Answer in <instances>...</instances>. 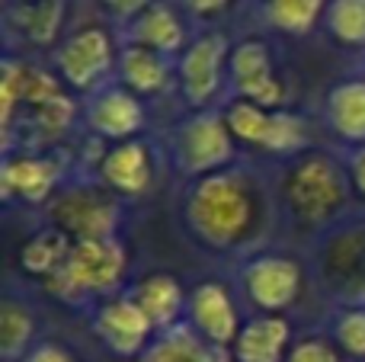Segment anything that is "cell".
I'll return each mask as SVG.
<instances>
[{
    "label": "cell",
    "instance_id": "cell-12",
    "mask_svg": "<svg viewBox=\"0 0 365 362\" xmlns=\"http://www.w3.org/2000/svg\"><path fill=\"white\" fill-rule=\"evenodd\" d=\"M186 324L195 333H202L208 343L227 350V346H234L244 321H240L231 292L221 282H199L186 301Z\"/></svg>",
    "mask_w": 365,
    "mask_h": 362
},
{
    "label": "cell",
    "instance_id": "cell-24",
    "mask_svg": "<svg viewBox=\"0 0 365 362\" xmlns=\"http://www.w3.org/2000/svg\"><path fill=\"white\" fill-rule=\"evenodd\" d=\"M36 337V318L19 301H4L0 308V353L4 362H19L29 353V343Z\"/></svg>",
    "mask_w": 365,
    "mask_h": 362
},
{
    "label": "cell",
    "instance_id": "cell-17",
    "mask_svg": "<svg viewBox=\"0 0 365 362\" xmlns=\"http://www.w3.org/2000/svg\"><path fill=\"white\" fill-rule=\"evenodd\" d=\"M234 356L225 346L208 343L202 333H195L186 321H180L170 331H160L151 340L138 362H231Z\"/></svg>",
    "mask_w": 365,
    "mask_h": 362
},
{
    "label": "cell",
    "instance_id": "cell-10",
    "mask_svg": "<svg viewBox=\"0 0 365 362\" xmlns=\"http://www.w3.org/2000/svg\"><path fill=\"white\" fill-rule=\"evenodd\" d=\"M93 331L115 356H141L158 337L148 314L135 305L132 295L106 299L93 314Z\"/></svg>",
    "mask_w": 365,
    "mask_h": 362
},
{
    "label": "cell",
    "instance_id": "cell-18",
    "mask_svg": "<svg viewBox=\"0 0 365 362\" xmlns=\"http://www.w3.org/2000/svg\"><path fill=\"white\" fill-rule=\"evenodd\" d=\"M115 71H119L122 87H128L138 96L164 93L173 81L170 58L160 55V51H154V48H145V45H135V42H128L125 48L119 51Z\"/></svg>",
    "mask_w": 365,
    "mask_h": 362
},
{
    "label": "cell",
    "instance_id": "cell-9",
    "mask_svg": "<svg viewBox=\"0 0 365 362\" xmlns=\"http://www.w3.org/2000/svg\"><path fill=\"white\" fill-rule=\"evenodd\" d=\"M227 83L234 87L237 100H250L266 109H282L285 103V83L279 81L272 51L263 38H244L231 48Z\"/></svg>",
    "mask_w": 365,
    "mask_h": 362
},
{
    "label": "cell",
    "instance_id": "cell-13",
    "mask_svg": "<svg viewBox=\"0 0 365 362\" xmlns=\"http://www.w3.org/2000/svg\"><path fill=\"white\" fill-rule=\"evenodd\" d=\"M87 125L93 135L109 141H132L145 128L148 113L141 106L138 93L128 87H100L87 103Z\"/></svg>",
    "mask_w": 365,
    "mask_h": 362
},
{
    "label": "cell",
    "instance_id": "cell-25",
    "mask_svg": "<svg viewBox=\"0 0 365 362\" xmlns=\"http://www.w3.org/2000/svg\"><path fill=\"white\" fill-rule=\"evenodd\" d=\"M327 4L330 0H266V16L279 32L308 36L327 13Z\"/></svg>",
    "mask_w": 365,
    "mask_h": 362
},
{
    "label": "cell",
    "instance_id": "cell-32",
    "mask_svg": "<svg viewBox=\"0 0 365 362\" xmlns=\"http://www.w3.org/2000/svg\"><path fill=\"white\" fill-rule=\"evenodd\" d=\"M227 4H231V0H182V6H186L192 16H218L221 10H227Z\"/></svg>",
    "mask_w": 365,
    "mask_h": 362
},
{
    "label": "cell",
    "instance_id": "cell-31",
    "mask_svg": "<svg viewBox=\"0 0 365 362\" xmlns=\"http://www.w3.org/2000/svg\"><path fill=\"white\" fill-rule=\"evenodd\" d=\"M346 170H349V180H353V190L365 199V145H359V148L353 151V157H349Z\"/></svg>",
    "mask_w": 365,
    "mask_h": 362
},
{
    "label": "cell",
    "instance_id": "cell-11",
    "mask_svg": "<svg viewBox=\"0 0 365 362\" xmlns=\"http://www.w3.org/2000/svg\"><path fill=\"white\" fill-rule=\"evenodd\" d=\"M64 160L55 154H6L4 157V173H0V190L4 199H23L29 205H42L55 199V190L61 183Z\"/></svg>",
    "mask_w": 365,
    "mask_h": 362
},
{
    "label": "cell",
    "instance_id": "cell-22",
    "mask_svg": "<svg viewBox=\"0 0 365 362\" xmlns=\"http://www.w3.org/2000/svg\"><path fill=\"white\" fill-rule=\"evenodd\" d=\"M225 119L237 141H244V145H250V148H259V151H269L272 148L279 109L257 106V103H250V100H234L231 106L225 109Z\"/></svg>",
    "mask_w": 365,
    "mask_h": 362
},
{
    "label": "cell",
    "instance_id": "cell-27",
    "mask_svg": "<svg viewBox=\"0 0 365 362\" xmlns=\"http://www.w3.org/2000/svg\"><path fill=\"white\" fill-rule=\"evenodd\" d=\"M334 343L356 359H365V305L343 311L334 321Z\"/></svg>",
    "mask_w": 365,
    "mask_h": 362
},
{
    "label": "cell",
    "instance_id": "cell-7",
    "mask_svg": "<svg viewBox=\"0 0 365 362\" xmlns=\"http://www.w3.org/2000/svg\"><path fill=\"white\" fill-rule=\"evenodd\" d=\"M115 61H119V55H115L113 36L103 26H83V29L71 32L55 55V68L61 81L81 93L100 87L103 77L115 68Z\"/></svg>",
    "mask_w": 365,
    "mask_h": 362
},
{
    "label": "cell",
    "instance_id": "cell-30",
    "mask_svg": "<svg viewBox=\"0 0 365 362\" xmlns=\"http://www.w3.org/2000/svg\"><path fill=\"white\" fill-rule=\"evenodd\" d=\"M103 6H106L113 16H122V19H135L141 16V13L148 10V6H154L158 0H100Z\"/></svg>",
    "mask_w": 365,
    "mask_h": 362
},
{
    "label": "cell",
    "instance_id": "cell-4",
    "mask_svg": "<svg viewBox=\"0 0 365 362\" xmlns=\"http://www.w3.org/2000/svg\"><path fill=\"white\" fill-rule=\"evenodd\" d=\"M234 135L227 128L225 113L218 109H195L173 132V160L186 177H208L227 170L234 164Z\"/></svg>",
    "mask_w": 365,
    "mask_h": 362
},
{
    "label": "cell",
    "instance_id": "cell-21",
    "mask_svg": "<svg viewBox=\"0 0 365 362\" xmlns=\"http://www.w3.org/2000/svg\"><path fill=\"white\" fill-rule=\"evenodd\" d=\"M71 247H74V237L64 234L55 224H48V228L36 231V234L23 244V250H19V267H23V273L36 276V279H51V276L64 267V260L71 257Z\"/></svg>",
    "mask_w": 365,
    "mask_h": 362
},
{
    "label": "cell",
    "instance_id": "cell-28",
    "mask_svg": "<svg viewBox=\"0 0 365 362\" xmlns=\"http://www.w3.org/2000/svg\"><path fill=\"white\" fill-rule=\"evenodd\" d=\"M285 362H343V359H340V350H336L327 337L311 333V337H302L292 343Z\"/></svg>",
    "mask_w": 365,
    "mask_h": 362
},
{
    "label": "cell",
    "instance_id": "cell-20",
    "mask_svg": "<svg viewBox=\"0 0 365 362\" xmlns=\"http://www.w3.org/2000/svg\"><path fill=\"white\" fill-rule=\"evenodd\" d=\"M128 42L154 48L167 58H177L186 51V26L177 13L167 4H154L148 6L141 16L132 19V29H128Z\"/></svg>",
    "mask_w": 365,
    "mask_h": 362
},
{
    "label": "cell",
    "instance_id": "cell-23",
    "mask_svg": "<svg viewBox=\"0 0 365 362\" xmlns=\"http://www.w3.org/2000/svg\"><path fill=\"white\" fill-rule=\"evenodd\" d=\"M13 16L19 23V32L32 45L55 42L64 19V0H32V4H13Z\"/></svg>",
    "mask_w": 365,
    "mask_h": 362
},
{
    "label": "cell",
    "instance_id": "cell-5",
    "mask_svg": "<svg viewBox=\"0 0 365 362\" xmlns=\"http://www.w3.org/2000/svg\"><path fill=\"white\" fill-rule=\"evenodd\" d=\"M51 224L71 234L74 241H103V237H115L122 209L115 202V192L106 186H64L55 199L48 202Z\"/></svg>",
    "mask_w": 365,
    "mask_h": 362
},
{
    "label": "cell",
    "instance_id": "cell-2",
    "mask_svg": "<svg viewBox=\"0 0 365 362\" xmlns=\"http://www.w3.org/2000/svg\"><path fill=\"white\" fill-rule=\"evenodd\" d=\"M349 170L324 151H302L285 157L279 173V205L302 228H324L340 212H346L353 196Z\"/></svg>",
    "mask_w": 365,
    "mask_h": 362
},
{
    "label": "cell",
    "instance_id": "cell-6",
    "mask_svg": "<svg viewBox=\"0 0 365 362\" xmlns=\"http://www.w3.org/2000/svg\"><path fill=\"white\" fill-rule=\"evenodd\" d=\"M244 295L259 314H282L302 295L304 269L298 260L285 254H263L253 257L240 269Z\"/></svg>",
    "mask_w": 365,
    "mask_h": 362
},
{
    "label": "cell",
    "instance_id": "cell-8",
    "mask_svg": "<svg viewBox=\"0 0 365 362\" xmlns=\"http://www.w3.org/2000/svg\"><path fill=\"white\" fill-rule=\"evenodd\" d=\"M227 58H231V48L221 32H205L186 45V51L177 61V81L182 100L192 109H208L215 96L221 93Z\"/></svg>",
    "mask_w": 365,
    "mask_h": 362
},
{
    "label": "cell",
    "instance_id": "cell-26",
    "mask_svg": "<svg viewBox=\"0 0 365 362\" xmlns=\"http://www.w3.org/2000/svg\"><path fill=\"white\" fill-rule=\"evenodd\" d=\"M324 23L343 48H365V0H330Z\"/></svg>",
    "mask_w": 365,
    "mask_h": 362
},
{
    "label": "cell",
    "instance_id": "cell-1",
    "mask_svg": "<svg viewBox=\"0 0 365 362\" xmlns=\"http://www.w3.org/2000/svg\"><path fill=\"white\" fill-rule=\"evenodd\" d=\"M269 218V196L247 170L195 177L186 192V224L205 247L240 250L257 241Z\"/></svg>",
    "mask_w": 365,
    "mask_h": 362
},
{
    "label": "cell",
    "instance_id": "cell-19",
    "mask_svg": "<svg viewBox=\"0 0 365 362\" xmlns=\"http://www.w3.org/2000/svg\"><path fill=\"white\" fill-rule=\"evenodd\" d=\"M324 119L327 128L346 145H365V81L353 77V81L336 83L327 93L324 103Z\"/></svg>",
    "mask_w": 365,
    "mask_h": 362
},
{
    "label": "cell",
    "instance_id": "cell-3",
    "mask_svg": "<svg viewBox=\"0 0 365 362\" xmlns=\"http://www.w3.org/2000/svg\"><path fill=\"white\" fill-rule=\"evenodd\" d=\"M125 273H128V250L119 244V237L74 241L71 257L51 279H45V289L55 299L77 305V301L115 292Z\"/></svg>",
    "mask_w": 365,
    "mask_h": 362
},
{
    "label": "cell",
    "instance_id": "cell-16",
    "mask_svg": "<svg viewBox=\"0 0 365 362\" xmlns=\"http://www.w3.org/2000/svg\"><path fill=\"white\" fill-rule=\"evenodd\" d=\"M132 299L141 311L148 314V321L154 324V331H170L180 324V318L186 314L189 295L182 292L180 279L170 273H151L132 289Z\"/></svg>",
    "mask_w": 365,
    "mask_h": 362
},
{
    "label": "cell",
    "instance_id": "cell-15",
    "mask_svg": "<svg viewBox=\"0 0 365 362\" xmlns=\"http://www.w3.org/2000/svg\"><path fill=\"white\" fill-rule=\"evenodd\" d=\"M292 343V327L282 314H257L244 321L231 356L237 362H285Z\"/></svg>",
    "mask_w": 365,
    "mask_h": 362
},
{
    "label": "cell",
    "instance_id": "cell-33",
    "mask_svg": "<svg viewBox=\"0 0 365 362\" xmlns=\"http://www.w3.org/2000/svg\"><path fill=\"white\" fill-rule=\"evenodd\" d=\"M13 4H32V0H13Z\"/></svg>",
    "mask_w": 365,
    "mask_h": 362
},
{
    "label": "cell",
    "instance_id": "cell-29",
    "mask_svg": "<svg viewBox=\"0 0 365 362\" xmlns=\"http://www.w3.org/2000/svg\"><path fill=\"white\" fill-rule=\"evenodd\" d=\"M19 362H77V359H74V353L64 350L61 343H38Z\"/></svg>",
    "mask_w": 365,
    "mask_h": 362
},
{
    "label": "cell",
    "instance_id": "cell-14",
    "mask_svg": "<svg viewBox=\"0 0 365 362\" xmlns=\"http://www.w3.org/2000/svg\"><path fill=\"white\" fill-rule=\"evenodd\" d=\"M148 141H119L106 151L103 164L96 167V177L106 190H113L115 196H141L151 190L154 183V157Z\"/></svg>",
    "mask_w": 365,
    "mask_h": 362
}]
</instances>
